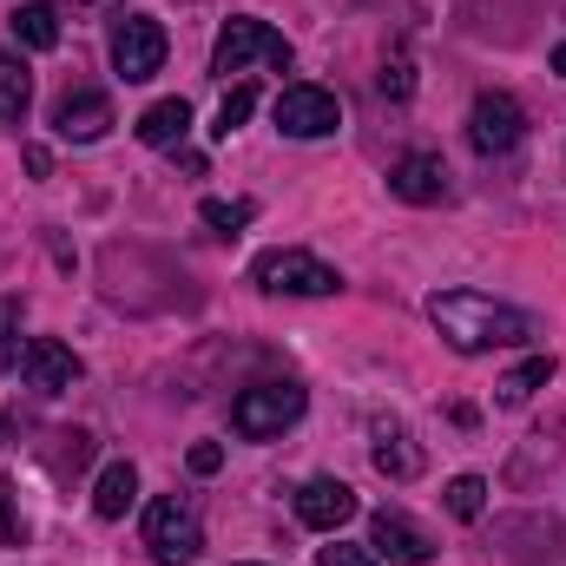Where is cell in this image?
I'll return each instance as SVG.
<instances>
[{"instance_id":"obj_1","label":"cell","mask_w":566,"mask_h":566,"mask_svg":"<svg viewBox=\"0 0 566 566\" xmlns=\"http://www.w3.org/2000/svg\"><path fill=\"white\" fill-rule=\"evenodd\" d=\"M428 323H434L441 343L461 349V356L514 349V343L534 336V316L514 310V303H501V296H488V290H434V296H428Z\"/></svg>"},{"instance_id":"obj_2","label":"cell","mask_w":566,"mask_h":566,"mask_svg":"<svg viewBox=\"0 0 566 566\" xmlns=\"http://www.w3.org/2000/svg\"><path fill=\"white\" fill-rule=\"evenodd\" d=\"M145 547H151L158 566H191L205 554V521H198V507H191L185 494H158V501L145 507Z\"/></svg>"},{"instance_id":"obj_3","label":"cell","mask_w":566,"mask_h":566,"mask_svg":"<svg viewBox=\"0 0 566 566\" xmlns=\"http://www.w3.org/2000/svg\"><path fill=\"white\" fill-rule=\"evenodd\" d=\"M290 73V40H283L277 27H264V20H231L224 33H218V53H211V73L218 80H231V73Z\"/></svg>"},{"instance_id":"obj_4","label":"cell","mask_w":566,"mask_h":566,"mask_svg":"<svg viewBox=\"0 0 566 566\" xmlns=\"http://www.w3.org/2000/svg\"><path fill=\"white\" fill-rule=\"evenodd\" d=\"M303 389L296 382H251V389H238V402H231V428L244 434V441H277L283 428L303 416Z\"/></svg>"},{"instance_id":"obj_5","label":"cell","mask_w":566,"mask_h":566,"mask_svg":"<svg viewBox=\"0 0 566 566\" xmlns=\"http://www.w3.org/2000/svg\"><path fill=\"white\" fill-rule=\"evenodd\" d=\"M251 277L264 283L271 296H336L343 290V277L323 258H310V251H264L251 264Z\"/></svg>"},{"instance_id":"obj_6","label":"cell","mask_w":566,"mask_h":566,"mask_svg":"<svg viewBox=\"0 0 566 566\" xmlns=\"http://www.w3.org/2000/svg\"><path fill=\"white\" fill-rule=\"evenodd\" d=\"M521 139H527V113H521V99H514V93H481L474 113H468V145H474L481 158H507Z\"/></svg>"},{"instance_id":"obj_7","label":"cell","mask_w":566,"mask_h":566,"mask_svg":"<svg viewBox=\"0 0 566 566\" xmlns=\"http://www.w3.org/2000/svg\"><path fill=\"white\" fill-rule=\"evenodd\" d=\"M165 66V27L151 20V13H126L119 27H113V73L126 80V86H139Z\"/></svg>"},{"instance_id":"obj_8","label":"cell","mask_w":566,"mask_h":566,"mask_svg":"<svg viewBox=\"0 0 566 566\" xmlns=\"http://www.w3.org/2000/svg\"><path fill=\"white\" fill-rule=\"evenodd\" d=\"M343 126V106H336V93H323V86H283L277 93V133L290 139H329Z\"/></svg>"},{"instance_id":"obj_9","label":"cell","mask_w":566,"mask_h":566,"mask_svg":"<svg viewBox=\"0 0 566 566\" xmlns=\"http://www.w3.org/2000/svg\"><path fill=\"white\" fill-rule=\"evenodd\" d=\"M20 376H27V389H40V396H66L86 369H80V356H73L60 336H33V343L20 349Z\"/></svg>"},{"instance_id":"obj_10","label":"cell","mask_w":566,"mask_h":566,"mask_svg":"<svg viewBox=\"0 0 566 566\" xmlns=\"http://www.w3.org/2000/svg\"><path fill=\"white\" fill-rule=\"evenodd\" d=\"M296 521H303L310 534L349 527V521H356V488H349V481H329V474L303 481V488H296Z\"/></svg>"},{"instance_id":"obj_11","label":"cell","mask_w":566,"mask_h":566,"mask_svg":"<svg viewBox=\"0 0 566 566\" xmlns=\"http://www.w3.org/2000/svg\"><path fill=\"white\" fill-rule=\"evenodd\" d=\"M369 554H376V560H396V566H422V560H434V541H428L409 514L382 507V514L369 521Z\"/></svg>"},{"instance_id":"obj_12","label":"cell","mask_w":566,"mask_h":566,"mask_svg":"<svg viewBox=\"0 0 566 566\" xmlns=\"http://www.w3.org/2000/svg\"><path fill=\"white\" fill-rule=\"evenodd\" d=\"M53 133L66 145H93L113 133V99L106 93H93V86H80V93H66L60 106H53Z\"/></svg>"},{"instance_id":"obj_13","label":"cell","mask_w":566,"mask_h":566,"mask_svg":"<svg viewBox=\"0 0 566 566\" xmlns=\"http://www.w3.org/2000/svg\"><path fill=\"white\" fill-rule=\"evenodd\" d=\"M389 191H396L402 205H441V198H448V165H441L434 151H409V158L389 165Z\"/></svg>"},{"instance_id":"obj_14","label":"cell","mask_w":566,"mask_h":566,"mask_svg":"<svg viewBox=\"0 0 566 566\" xmlns=\"http://www.w3.org/2000/svg\"><path fill=\"white\" fill-rule=\"evenodd\" d=\"M7 27H13V40L33 46V53H53V46H60V7H53V0H27V7H13Z\"/></svg>"},{"instance_id":"obj_15","label":"cell","mask_w":566,"mask_h":566,"mask_svg":"<svg viewBox=\"0 0 566 566\" xmlns=\"http://www.w3.org/2000/svg\"><path fill=\"white\" fill-rule=\"evenodd\" d=\"M133 501H139V468H133V461H113V468L99 474V488H93V514H99V521H119Z\"/></svg>"},{"instance_id":"obj_16","label":"cell","mask_w":566,"mask_h":566,"mask_svg":"<svg viewBox=\"0 0 566 566\" xmlns=\"http://www.w3.org/2000/svg\"><path fill=\"white\" fill-rule=\"evenodd\" d=\"M27 106H33V73H27V60L0 53V126H20Z\"/></svg>"},{"instance_id":"obj_17","label":"cell","mask_w":566,"mask_h":566,"mask_svg":"<svg viewBox=\"0 0 566 566\" xmlns=\"http://www.w3.org/2000/svg\"><path fill=\"white\" fill-rule=\"evenodd\" d=\"M376 468L396 474V481H416V474H422V454L409 448V434L396 422H376Z\"/></svg>"},{"instance_id":"obj_18","label":"cell","mask_w":566,"mask_h":566,"mask_svg":"<svg viewBox=\"0 0 566 566\" xmlns=\"http://www.w3.org/2000/svg\"><path fill=\"white\" fill-rule=\"evenodd\" d=\"M185 126H191V106H185V99H158V106H145L139 113V139L158 145V151L185 139Z\"/></svg>"},{"instance_id":"obj_19","label":"cell","mask_w":566,"mask_h":566,"mask_svg":"<svg viewBox=\"0 0 566 566\" xmlns=\"http://www.w3.org/2000/svg\"><path fill=\"white\" fill-rule=\"evenodd\" d=\"M541 382H554V356H527L521 369H507V376H501V409L534 402V389H541Z\"/></svg>"},{"instance_id":"obj_20","label":"cell","mask_w":566,"mask_h":566,"mask_svg":"<svg viewBox=\"0 0 566 566\" xmlns=\"http://www.w3.org/2000/svg\"><path fill=\"white\" fill-rule=\"evenodd\" d=\"M481 507H488V481L481 474H454L448 481V514L454 521H481Z\"/></svg>"},{"instance_id":"obj_21","label":"cell","mask_w":566,"mask_h":566,"mask_svg":"<svg viewBox=\"0 0 566 566\" xmlns=\"http://www.w3.org/2000/svg\"><path fill=\"white\" fill-rule=\"evenodd\" d=\"M198 218H205L211 231H224V238H238V231L251 224V205H244V198H231V205H224V198H205V205H198Z\"/></svg>"},{"instance_id":"obj_22","label":"cell","mask_w":566,"mask_h":566,"mask_svg":"<svg viewBox=\"0 0 566 566\" xmlns=\"http://www.w3.org/2000/svg\"><path fill=\"white\" fill-rule=\"evenodd\" d=\"M20 363V296H0V376Z\"/></svg>"},{"instance_id":"obj_23","label":"cell","mask_w":566,"mask_h":566,"mask_svg":"<svg viewBox=\"0 0 566 566\" xmlns=\"http://www.w3.org/2000/svg\"><path fill=\"white\" fill-rule=\"evenodd\" d=\"M251 106H258V93H251V86H231V93H224V106H218V139H231V133L251 119Z\"/></svg>"},{"instance_id":"obj_24","label":"cell","mask_w":566,"mask_h":566,"mask_svg":"<svg viewBox=\"0 0 566 566\" xmlns=\"http://www.w3.org/2000/svg\"><path fill=\"white\" fill-rule=\"evenodd\" d=\"M0 547H27V514H20L7 481H0Z\"/></svg>"},{"instance_id":"obj_25","label":"cell","mask_w":566,"mask_h":566,"mask_svg":"<svg viewBox=\"0 0 566 566\" xmlns=\"http://www.w3.org/2000/svg\"><path fill=\"white\" fill-rule=\"evenodd\" d=\"M376 86H382V99H409V93H416V66H409V53H396V60L382 66Z\"/></svg>"},{"instance_id":"obj_26","label":"cell","mask_w":566,"mask_h":566,"mask_svg":"<svg viewBox=\"0 0 566 566\" xmlns=\"http://www.w3.org/2000/svg\"><path fill=\"white\" fill-rule=\"evenodd\" d=\"M316 566H376V554H369V547H343V541H336V547H323V554H316Z\"/></svg>"},{"instance_id":"obj_27","label":"cell","mask_w":566,"mask_h":566,"mask_svg":"<svg viewBox=\"0 0 566 566\" xmlns=\"http://www.w3.org/2000/svg\"><path fill=\"white\" fill-rule=\"evenodd\" d=\"M218 468H224V448L218 441H198L191 448V474H218Z\"/></svg>"},{"instance_id":"obj_28","label":"cell","mask_w":566,"mask_h":566,"mask_svg":"<svg viewBox=\"0 0 566 566\" xmlns=\"http://www.w3.org/2000/svg\"><path fill=\"white\" fill-rule=\"evenodd\" d=\"M27 171L46 178V171H53V151H46V145H27Z\"/></svg>"},{"instance_id":"obj_29","label":"cell","mask_w":566,"mask_h":566,"mask_svg":"<svg viewBox=\"0 0 566 566\" xmlns=\"http://www.w3.org/2000/svg\"><path fill=\"white\" fill-rule=\"evenodd\" d=\"M554 73H560V80H566V46H560V53H554Z\"/></svg>"},{"instance_id":"obj_30","label":"cell","mask_w":566,"mask_h":566,"mask_svg":"<svg viewBox=\"0 0 566 566\" xmlns=\"http://www.w3.org/2000/svg\"><path fill=\"white\" fill-rule=\"evenodd\" d=\"M0 441H7V416H0Z\"/></svg>"}]
</instances>
